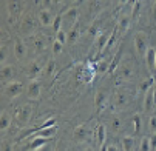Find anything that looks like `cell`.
Returning a JSON list of instances; mask_svg holds the SVG:
<instances>
[{
	"instance_id": "obj_1",
	"label": "cell",
	"mask_w": 156,
	"mask_h": 151,
	"mask_svg": "<svg viewBox=\"0 0 156 151\" xmlns=\"http://www.w3.org/2000/svg\"><path fill=\"white\" fill-rule=\"evenodd\" d=\"M31 116H33V106L22 105L14 113V122L17 123V126H27L31 120Z\"/></svg>"
},
{
	"instance_id": "obj_2",
	"label": "cell",
	"mask_w": 156,
	"mask_h": 151,
	"mask_svg": "<svg viewBox=\"0 0 156 151\" xmlns=\"http://www.w3.org/2000/svg\"><path fill=\"white\" fill-rule=\"evenodd\" d=\"M133 43H135V50H136L138 56L145 57V53L150 48L148 46V36L145 33H142V31H138L135 34V37H133Z\"/></svg>"
},
{
	"instance_id": "obj_3",
	"label": "cell",
	"mask_w": 156,
	"mask_h": 151,
	"mask_svg": "<svg viewBox=\"0 0 156 151\" xmlns=\"http://www.w3.org/2000/svg\"><path fill=\"white\" fill-rule=\"evenodd\" d=\"M77 19H79V9H77V8L66 9V11L62 14V22H63V26H65L63 29H65V31H70L73 26H76Z\"/></svg>"
},
{
	"instance_id": "obj_4",
	"label": "cell",
	"mask_w": 156,
	"mask_h": 151,
	"mask_svg": "<svg viewBox=\"0 0 156 151\" xmlns=\"http://www.w3.org/2000/svg\"><path fill=\"white\" fill-rule=\"evenodd\" d=\"M115 74H116V79H119V80H130L133 76H135V68H133V65L130 62L122 60L119 63V67L116 68Z\"/></svg>"
},
{
	"instance_id": "obj_5",
	"label": "cell",
	"mask_w": 156,
	"mask_h": 151,
	"mask_svg": "<svg viewBox=\"0 0 156 151\" xmlns=\"http://www.w3.org/2000/svg\"><path fill=\"white\" fill-rule=\"evenodd\" d=\"M43 68H45V63L42 62V59L33 60V62H30V65L27 67V74H28V77L31 80H36L43 73Z\"/></svg>"
},
{
	"instance_id": "obj_6",
	"label": "cell",
	"mask_w": 156,
	"mask_h": 151,
	"mask_svg": "<svg viewBox=\"0 0 156 151\" xmlns=\"http://www.w3.org/2000/svg\"><path fill=\"white\" fill-rule=\"evenodd\" d=\"M22 93H23V85H22L20 82H9L6 86H5V96L8 99H16L17 96H20Z\"/></svg>"
},
{
	"instance_id": "obj_7",
	"label": "cell",
	"mask_w": 156,
	"mask_h": 151,
	"mask_svg": "<svg viewBox=\"0 0 156 151\" xmlns=\"http://www.w3.org/2000/svg\"><path fill=\"white\" fill-rule=\"evenodd\" d=\"M108 100H110L108 91H105V90H98V93H96V96H94V106H96L98 113H101V111L105 110V106L108 105Z\"/></svg>"
},
{
	"instance_id": "obj_8",
	"label": "cell",
	"mask_w": 156,
	"mask_h": 151,
	"mask_svg": "<svg viewBox=\"0 0 156 151\" xmlns=\"http://www.w3.org/2000/svg\"><path fill=\"white\" fill-rule=\"evenodd\" d=\"M34 29H36V20H34V17L28 12V14L23 17V20H22V23H20V31L25 33V34H33Z\"/></svg>"
},
{
	"instance_id": "obj_9",
	"label": "cell",
	"mask_w": 156,
	"mask_h": 151,
	"mask_svg": "<svg viewBox=\"0 0 156 151\" xmlns=\"http://www.w3.org/2000/svg\"><path fill=\"white\" fill-rule=\"evenodd\" d=\"M37 20L42 26H51L53 22H54V17H53V12L50 11V8L40 9L39 14H37Z\"/></svg>"
},
{
	"instance_id": "obj_10",
	"label": "cell",
	"mask_w": 156,
	"mask_h": 151,
	"mask_svg": "<svg viewBox=\"0 0 156 151\" xmlns=\"http://www.w3.org/2000/svg\"><path fill=\"white\" fill-rule=\"evenodd\" d=\"M127 103H128V96L125 94V91L118 90L113 94V106H115V110H122V108L127 106Z\"/></svg>"
},
{
	"instance_id": "obj_11",
	"label": "cell",
	"mask_w": 156,
	"mask_h": 151,
	"mask_svg": "<svg viewBox=\"0 0 156 151\" xmlns=\"http://www.w3.org/2000/svg\"><path fill=\"white\" fill-rule=\"evenodd\" d=\"M110 36H111V33H101V34L94 39V50H96L98 56H99L101 53H104L107 43H108V40H110Z\"/></svg>"
},
{
	"instance_id": "obj_12",
	"label": "cell",
	"mask_w": 156,
	"mask_h": 151,
	"mask_svg": "<svg viewBox=\"0 0 156 151\" xmlns=\"http://www.w3.org/2000/svg\"><path fill=\"white\" fill-rule=\"evenodd\" d=\"M14 56L17 60H23L27 56V45L20 37H16L14 40Z\"/></svg>"
},
{
	"instance_id": "obj_13",
	"label": "cell",
	"mask_w": 156,
	"mask_h": 151,
	"mask_svg": "<svg viewBox=\"0 0 156 151\" xmlns=\"http://www.w3.org/2000/svg\"><path fill=\"white\" fill-rule=\"evenodd\" d=\"M31 46H33V50L36 51V53H43L47 50V39L43 37V36H40V34H37V36H33L31 37Z\"/></svg>"
},
{
	"instance_id": "obj_14",
	"label": "cell",
	"mask_w": 156,
	"mask_h": 151,
	"mask_svg": "<svg viewBox=\"0 0 156 151\" xmlns=\"http://www.w3.org/2000/svg\"><path fill=\"white\" fill-rule=\"evenodd\" d=\"M40 91H42L40 82H37V80H31L30 85H28V88H27V96H28V99L36 100V99L40 97Z\"/></svg>"
},
{
	"instance_id": "obj_15",
	"label": "cell",
	"mask_w": 156,
	"mask_h": 151,
	"mask_svg": "<svg viewBox=\"0 0 156 151\" xmlns=\"http://www.w3.org/2000/svg\"><path fill=\"white\" fill-rule=\"evenodd\" d=\"M23 11V2L22 0H8V14L17 17Z\"/></svg>"
},
{
	"instance_id": "obj_16",
	"label": "cell",
	"mask_w": 156,
	"mask_h": 151,
	"mask_svg": "<svg viewBox=\"0 0 156 151\" xmlns=\"http://www.w3.org/2000/svg\"><path fill=\"white\" fill-rule=\"evenodd\" d=\"M48 142H50V139H47V137H37V136H33L31 142L28 143V149H31V151H37V149H40V148H43V146H47Z\"/></svg>"
},
{
	"instance_id": "obj_17",
	"label": "cell",
	"mask_w": 156,
	"mask_h": 151,
	"mask_svg": "<svg viewBox=\"0 0 156 151\" xmlns=\"http://www.w3.org/2000/svg\"><path fill=\"white\" fill-rule=\"evenodd\" d=\"M56 131H57V125H54V126H50V128H40V129H36V131L33 133V136L51 139V137H54Z\"/></svg>"
},
{
	"instance_id": "obj_18",
	"label": "cell",
	"mask_w": 156,
	"mask_h": 151,
	"mask_svg": "<svg viewBox=\"0 0 156 151\" xmlns=\"http://www.w3.org/2000/svg\"><path fill=\"white\" fill-rule=\"evenodd\" d=\"M130 23H131V17L130 15H121L119 17V20H118V26H116V29H118V33L119 34H125L127 33V29L130 28Z\"/></svg>"
},
{
	"instance_id": "obj_19",
	"label": "cell",
	"mask_w": 156,
	"mask_h": 151,
	"mask_svg": "<svg viewBox=\"0 0 156 151\" xmlns=\"http://www.w3.org/2000/svg\"><path fill=\"white\" fill-rule=\"evenodd\" d=\"M73 136H74V139H76V140L82 142V140H85L88 136H90V129H88V126H87V125H79V126L74 129Z\"/></svg>"
},
{
	"instance_id": "obj_20",
	"label": "cell",
	"mask_w": 156,
	"mask_h": 151,
	"mask_svg": "<svg viewBox=\"0 0 156 151\" xmlns=\"http://www.w3.org/2000/svg\"><path fill=\"white\" fill-rule=\"evenodd\" d=\"M144 59H145V62H147V67H148L151 71L156 70V50H154V48H148Z\"/></svg>"
},
{
	"instance_id": "obj_21",
	"label": "cell",
	"mask_w": 156,
	"mask_h": 151,
	"mask_svg": "<svg viewBox=\"0 0 156 151\" xmlns=\"http://www.w3.org/2000/svg\"><path fill=\"white\" fill-rule=\"evenodd\" d=\"M0 76H2V82L6 83L8 80L12 82V76H14V68L11 65H3L2 70H0Z\"/></svg>"
},
{
	"instance_id": "obj_22",
	"label": "cell",
	"mask_w": 156,
	"mask_h": 151,
	"mask_svg": "<svg viewBox=\"0 0 156 151\" xmlns=\"http://www.w3.org/2000/svg\"><path fill=\"white\" fill-rule=\"evenodd\" d=\"M96 143L99 145V148L105 143V139H107V128H105V125H99L98 128H96Z\"/></svg>"
},
{
	"instance_id": "obj_23",
	"label": "cell",
	"mask_w": 156,
	"mask_h": 151,
	"mask_svg": "<svg viewBox=\"0 0 156 151\" xmlns=\"http://www.w3.org/2000/svg\"><path fill=\"white\" fill-rule=\"evenodd\" d=\"M121 143H122L124 151H133L135 149V145H136V139L131 137V136H124L121 139Z\"/></svg>"
},
{
	"instance_id": "obj_24",
	"label": "cell",
	"mask_w": 156,
	"mask_h": 151,
	"mask_svg": "<svg viewBox=\"0 0 156 151\" xmlns=\"http://www.w3.org/2000/svg\"><path fill=\"white\" fill-rule=\"evenodd\" d=\"M12 123V119H11V116L6 113V111H3L2 113V116H0V131H6V129L9 128V125Z\"/></svg>"
},
{
	"instance_id": "obj_25",
	"label": "cell",
	"mask_w": 156,
	"mask_h": 151,
	"mask_svg": "<svg viewBox=\"0 0 156 151\" xmlns=\"http://www.w3.org/2000/svg\"><path fill=\"white\" fill-rule=\"evenodd\" d=\"M54 73H56V62H54V60H48V62L45 63V68H43L42 76L51 77V76H54Z\"/></svg>"
},
{
	"instance_id": "obj_26",
	"label": "cell",
	"mask_w": 156,
	"mask_h": 151,
	"mask_svg": "<svg viewBox=\"0 0 156 151\" xmlns=\"http://www.w3.org/2000/svg\"><path fill=\"white\" fill-rule=\"evenodd\" d=\"M79 36H80V29H79V26L76 25V26H73L70 31H66V37H68V43H74L77 39H79Z\"/></svg>"
},
{
	"instance_id": "obj_27",
	"label": "cell",
	"mask_w": 156,
	"mask_h": 151,
	"mask_svg": "<svg viewBox=\"0 0 156 151\" xmlns=\"http://www.w3.org/2000/svg\"><path fill=\"white\" fill-rule=\"evenodd\" d=\"M110 126H111V131L113 133H119L121 131V128H122V122L118 116H113L110 120Z\"/></svg>"
},
{
	"instance_id": "obj_28",
	"label": "cell",
	"mask_w": 156,
	"mask_h": 151,
	"mask_svg": "<svg viewBox=\"0 0 156 151\" xmlns=\"http://www.w3.org/2000/svg\"><path fill=\"white\" fill-rule=\"evenodd\" d=\"M94 70H96V74H104V73L110 71V63L107 60H101V62H98Z\"/></svg>"
},
{
	"instance_id": "obj_29",
	"label": "cell",
	"mask_w": 156,
	"mask_h": 151,
	"mask_svg": "<svg viewBox=\"0 0 156 151\" xmlns=\"http://www.w3.org/2000/svg\"><path fill=\"white\" fill-rule=\"evenodd\" d=\"M153 103H154V99H153V88H150V90L145 93V99H144V110H150Z\"/></svg>"
},
{
	"instance_id": "obj_30",
	"label": "cell",
	"mask_w": 156,
	"mask_h": 151,
	"mask_svg": "<svg viewBox=\"0 0 156 151\" xmlns=\"http://www.w3.org/2000/svg\"><path fill=\"white\" fill-rule=\"evenodd\" d=\"M56 42L62 43V45H65V43H68V37H66V31L62 28L60 31L56 33Z\"/></svg>"
},
{
	"instance_id": "obj_31",
	"label": "cell",
	"mask_w": 156,
	"mask_h": 151,
	"mask_svg": "<svg viewBox=\"0 0 156 151\" xmlns=\"http://www.w3.org/2000/svg\"><path fill=\"white\" fill-rule=\"evenodd\" d=\"M138 151H151V146H150V137H142V139H141Z\"/></svg>"
},
{
	"instance_id": "obj_32",
	"label": "cell",
	"mask_w": 156,
	"mask_h": 151,
	"mask_svg": "<svg viewBox=\"0 0 156 151\" xmlns=\"http://www.w3.org/2000/svg\"><path fill=\"white\" fill-rule=\"evenodd\" d=\"M153 85H154V77H150V79L144 80V82L141 83V91L147 93L150 88H153Z\"/></svg>"
},
{
	"instance_id": "obj_33",
	"label": "cell",
	"mask_w": 156,
	"mask_h": 151,
	"mask_svg": "<svg viewBox=\"0 0 156 151\" xmlns=\"http://www.w3.org/2000/svg\"><path fill=\"white\" fill-rule=\"evenodd\" d=\"M62 25H63V22H62V15L59 14V15H56L54 17V22H53V31L54 33H57V31H60L62 29Z\"/></svg>"
},
{
	"instance_id": "obj_34",
	"label": "cell",
	"mask_w": 156,
	"mask_h": 151,
	"mask_svg": "<svg viewBox=\"0 0 156 151\" xmlns=\"http://www.w3.org/2000/svg\"><path fill=\"white\" fill-rule=\"evenodd\" d=\"M133 131H135V134H138L141 131V116H133Z\"/></svg>"
},
{
	"instance_id": "obj_35",
	"label": "cell",
	"mask_w": 156,
	"mask_h": 151,
	"mask_svg": "<svg viewBox=\"0 0 156 151\" xmlns=\"http://www.w3.org/2000/svg\"><path fill=\"white\" fill-rule=\"evenodd\" d=\"M6 54H8V50L5 45H2V48H0V63H2V67L6 65Z\"/></svg>"
},
{
	"instance_id": "obj_36",
	"label": "cell",
	"mask_w": 156,
	"mask_h": 151,
	"mask_svg": "<svg viewBox=\"0 0 156 151\" xmlns=\"http://www.w3.org/2000/svg\"><path fill=\"white\" fill-rule=\"evenodd\" d=\"M148 128H150V131L151 133H156V116H151L150 117V122H148Z\"/></svg>"
},
{
	"instance_id": "obj_37",
	"label": "cell",
	"mask_w": 156,
	"mask_h": 151,
	"mask_svg": "<svg viewBox=\"0 0 156 151\" xmlns=\"http://www.w3.org/2000/svg\"><path fill=\"white\" fill-rule=\"evenodd\" d=\"M62 43H59V42H56L54 40V43H53V54H59L60 51H62Z\"/></svg>"
},
{
	"instance_id": "obj_38",
	"label": "cell",
	"mask_w": 156,
	"mask_h": 151,
	"mask_svg": "<svg viewBox=\"0 0 156 151\" xmlns=\"http://www.w3.org/2000/svg\"><path fill=\"white\" fill-rule=\"evenodd\" d=\"M2 151H12V143L8 142V140H5L3 145H2Z\"/></svg>"
},
{
	"instance_id": "obj_39",
	"label": "cell",
	"mask_w": 156,
	"mask_h": 151,
	"mask_svg": "<svg viewBox=\"0 0 156 151\" xmlns=\"http://www.w3.org/2000/svg\"><path fill=\"white\" fill-rule=\"evenodd\" d=\"M150 146H151V151L156 149V133L153 136H150Z\"/></svg>"
},
{
	"instance_id": "obj_40",
	"label": "cell",
	"mask_w": 156,
	"mask_h": 151,
	"mask_svg": "<svg viewBox=\"0 0 156 151\" xmlns=\"http://www.w3.org/2000/svg\"><path fill=\"white\" fill-rule=\"evenodd\" d=\"M107 151H121V149H119L116 145H108V146H107Z\"/></svg>"
},
{
	"instance_id": "obj_41",
	"label": "cell",
	"mask_w": 156,
	"mask_h": 151,
	"mask_svg": "<svg viewBox=\"0 0 156 151\" xmlns=\"http://www.w3.org/2000/svg\"><path fill=\"white\" fill-rule=\"evenodd\" d=\"M153 99H154V103H156V82L153 85Z\"/></svg>"
},
{
	"instance_id": "obj_42",
	"label": "cell",
	"mask_w": 156,
	"mask_h": 151,
	"mask_svg": "<svg viewBox=\"0 0 156 151\" xmlns=\"http://www.w3.org/2000/svg\"><path fill=\"white\" fill-rule=\"evenodd\" d=\"M153 19L156 20V0H154V3H153Z\"/></svg>"
},
{
	"instance_id": "obj_43",
	"label": "cell",
	"mask_w": 156,
	"mask_h": 151,
	"mask_svg": "<svg viewBox=\"0 0 156 151\" xmlns=\"http://www.w3.org/2000/svg\"><path fill=\"white\" fill-rule=\"evenodd\" d=\"M37 151H51V148L47 145V146H43V148H40V149H37Z\"/></svg>"
},
{
	"instance_id": "obj_44",
	"label": "cell",
	"mask_w": 156,
	"mask_h": 151,
	"mask_svg": "<svg viewBox=\"0 0 156 151\" xmlns=\"http://www.w3.org/2000/svg\"><path fill=\"white\" fill-rule=\"evenodd\" d=\"M51 2H53L54 5H60V3H63V0H51Z\"/></svg>"
},
{
	"instance_id": "obj_45",
	"label": "cell",
	"mask_w": 156,
	"mask_h": 151,
	"mask_svg": "<svg viewBox=\"0 0 156 151\" xmlns=\"http://www.w3.org/2000/svg\"><path fill=\"white\" fill-rule=\"evenodd\" d=\"M107 146H108V145H107V143H104V145L101 146V151H107Z\"/></svg>"
},
{
	"instance_id": "obj_46",
	"label": "cell",
	"mask_w": 156,
	"mask_h": 151,
	"mask_svg": "<svg viewBox=\"0 0 156 151\" xmlns=\"http://www.w3.org/2000/svg\"><path fill=\"white\" fill-rule=\"evenodd\" d=\"M83 151H94L91 146H87V148H83Z\"/></svg>"
},
{
	"instance_id": "obj_47",
	"label": "cell",
	"mask_w": 156,
	"mask_h": 151,
	"mask_svg": "<svg viewBox=\"0 0 156 151\" xmlns=\"http://www.w3.org/2000/svg\"><path fill=\"white\" fill-rule=\"evenodd\" d=\"M118 2H119V3H121V5H125V3H127V2H128V0H118Z\"/></svg>"
},
{
	"instance_id": "obj_48",
	"label": "cell",
	"mask_w": 156,
	"mask_h": 151,
	"mask_svg": "<svg viewBox=\"0 0 156 151\" xmlns=\"http://www.w3.org/2000/svg\"><path fill=\"white\" fill-rule=\"evenodd\" d=\"M57 151H65V149H63V148H62V149H57Z\"/></svg>"
}]
</instances>
